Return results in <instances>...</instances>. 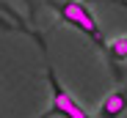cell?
<instances>
[{
	"instance_id": "7a4b0ae2",
	"label": "cell",
	"mask_w": 127,
	"mask_h": 118,
	"mask_svg": "<svg viewBox=\"0 0 127 118\" xmlns=\"http://www.w3.org/2000/svg\"><path fill=\"white\" fill-rule=\"evenodd\" d=\"M47 83H50L53 102H50V110L41 113L39 118H91L86 110L75 102V96L58 83V77H55V69H53V66H47Z\"/></svg>"
},
{
	"instance_id": "8992f818",
	"label": "cell",
	"mask_w": 127,
	"mask_h": 118,
	"mask_svg": "<svg viewBox=\"0 0 127 118\" xmlns=\"http://www.w3.org/2000/svg\"><path fill=\"white\" fill-rule=\"evenodd\" d=\"M111 3H116V6H122V8H127V0H111Z\"/></svg>"
},
{
	"instance_id": "5b68a950",
	"label": "cell",
	"mask_w": 127,
	"mask_h": 118,
	"mask_svg": "<svg viewBox=\"0 0 127 118\" xmlns=\"http://www.w3.org/2000/svg\"><path fill=\"white\" fill-rule=\"evenodd\" d=\"M0 28H3V30H14V28H17V25H14V22H11V19H6V17H3V14H0Z\"/></svg>"
},
{
	"instance_id": "3957f363",
	"label": "cell",
	"mask_w": 127,
	"mask_h": 118,
	"mask_svg": "<svg viewBox=\"0 0 127 118\" xmlns=\"http://www.w3.org/2000/svg\"><path fill=\"white\" fill-rule=\"evenodd\" d=\"M124 113H127V91L124 88L111 91L97 107V118H122Z\"/></svg>"
},
{
	"instance_id": "52a82bcc",
	"label": "cell",
	"mask_w": 127,
	"mask_h": 118,
	"mask_svg": "<svg viewBox=\"0 0 127 118\" xmlns=\"http://www.w3.org/2000/svg\"><path fill=\"white\" fill-rule=\"evenodd\" d=\"M25 3H28V6H31V8H33V3H31V0H25Z\"/></svg>"
},
{
	"instance_id": "277c9868",
	"label": "cell",
	"mask_w": 127,
	"mask_h": 118,
	"mask_svg": "<svg viewBox=\"0 0 127 118\" xmlns=\"http://www.w3.org/2000/svg\"><path fill=\"white\" fill-rule=\"evenodd\" d=\"M105 58L111 61L113 74L122 77V69H119V66L127 63V36H116V38H111L108 47H105Z\"/></svg>"
},
{
	"instance_id": "6da1fadb",
	"label": "cell",
	"mask_w": 127,
	"mask_h": 118,
	"mask_svg": "<svg viewBox=\"0 0 127 118\" xmlns=\"http://www.w3.org/2000/svg\"><path fill=\"white\" fill-rule=\"evenodd\" d=\"M44 6H50V8L58 14L61 22H66V25H72L75 30H80L89 41H94V44L105 52L108 41H105V36H102V28H99L97 17L91 14V8L83 3V0H47Z\"/></svg>"
}]
</instances>
